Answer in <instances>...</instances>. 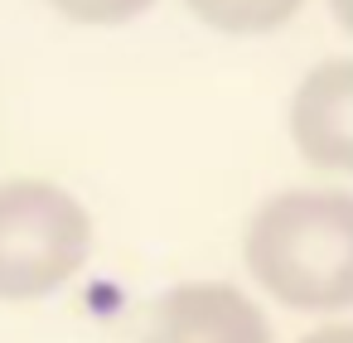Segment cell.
Returning <instances> with one entry per match:
<instances>
[{
    "label": "cell",
    "mask_w": 353,
    "mask_h": 343,
    "mask_svg": "<svg viewBox=\"0 0 353 343\" xmlns=\"http://www.w3.org/2000/svg\"><path fill=\"white\" fill-rule=\"evenodd\" d=\"M290 136L310 165L353 174V59H324L300 78Z\"/></svg>",
    "instance_id": "277c9868"
},
{
    "label": "cell",
    "mask_w": 353,
    "mask_h": 343,
    "mask_svg": "<svg viewBox=\"0 0 353 343\" xmlns=\"http://www.w3.org/2000/svg\"><path fill=\"white\" fill-rule=\"evenodd\" d=\"M92 256V218L49 179L0 184V300L59 295Z\"/></svg>",
    "instance_id": "7a4b0ae2"
},
{
    "label": "cell",
    "mask_w": 353,
    "mask_h": 343,
    "mask_svg": "<svg viewBox=\"0 0 353 343\" xmlns=\"http://www.w3.org/2000/svg\"><path fill=\"white\" fill-rule=\"evenodd\" d=\"M242 261L252 280L310 314L353 304V194L343 189H290L256 208L247 222Z\"/></svg>",
    "instance_id": "6da1fadb"
},
{
    "label": "cell",
    "mask_w": 353,
    "mask_h": 343,
    "mask_svg": "<svg viewBox=\"0 0 353 343\" xmlns=\"http://www.w3.org/2000/svg\"><path fill=\"white\" fill-rule=\"evenodd\" d=\"M329 6H334V15H339V25L353 34V0H329Z\"/></svg>",
    "instance_id": "ba28073f"
},
{
    "label": "cell",
    "mask_w": 353,
    "mask_h": 343,
    "mask_svg": "<svg viewBox=\"0 0 353 343\" xmlns=\"http://www.w3.org/2000/svg\"><path fill=\"white\" fill-rule=\"evenodd\" d=\"M189 10L228 34H266L300 10V0H189Z\"/></svg>",
    "instance_id": "5b68a950"
},
{
    "label": "cell",
    "mask_w": 353,
    "mask_h": 343,
    "mask_svg": "<svg viewBox=\"0 0 353 343\" xmlns=\"http://www.w3.org/2000/svg\"><path fill=\"white\" fill-rule=\"evenodd\" d=\"M49 6L73 25H126L141 20L155 0H49Z\"/></svg>",
    "instance_id": "8992f818"
},
{
    "label": "cell",
    "mask_w": 353,
    "mask_h": 343,
    "mask_svg": "<svg viewBox=\"0 0 353 343\" xmlns=\"http://www.w3.org/2000/svg\"><path fill=\"white\" fill-rule=\"evenodd\" d=\"M300 343H353V324H319Z\"/></svg>",
    "instance_id": "52a82bcc"
},
{
    "label": "cell",
    "mask_w": 353,
    "mask_h": 343,
    "mask_svg": "<svg viewBox=\"0 0 353 343\" xmlns=\"http://www.w3.org/2000/svg\"><path fill=\"white\" fill-rule=\"evenodd\" d=\"M141 343H271V324L237 285L189 280L150 304Z\"/></svg>",
    "instance_id": "3957f363"
}]
</instances>
